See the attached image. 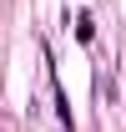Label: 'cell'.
Instances as JSON below:
<instances>
[{"instance_id": "obj_1", "label": "cell", "mask_w": 126, "mask_h": 132, "mask_svg": "<svg viewBox=\"0 0 126 132\" xmlns=\"http://www.w3.org/2000/svg\"><path fill=\"white\" fill-rule=\"evenodd\" d=\"M96 36V20L91 15H76V41H91Z\"/></svg>"}]
</instances>
